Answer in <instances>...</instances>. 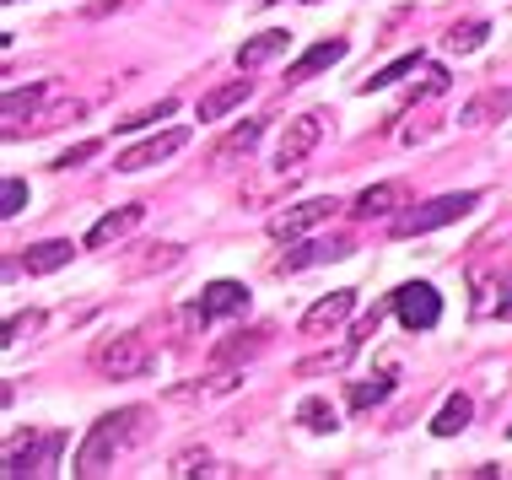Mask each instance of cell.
Segmentation results:
<instances>
[{"mask_svg": "<svg viewBox=\"0 0 512 480\" xmlns=\"http://www.w3.org/2000/svg\"><path fill=\"white\" fill-rule=\"evenodd\" d=\"M486 38H491V22H464V27H453V33H448V49L453 54H475Z\"/></svg>", "mask_w": 512, "mask_h": 480, "instance_id": "obj_26", "label": "cell"}, {"mask_svg": "<svg viewBox=\"0 0 512 480\" xmlns=\"http://www.w3.org/2000/svg\"><path fill=\"white\" fill-rule=\"evenodd\" d=\"M189 146V125H168V130H157V135H146L141 146H130V152H119L114 162V173H146V168H162L173 152H184Z\"/></svg>", "mask_w": 512, "mask_h": 480, "instance_id": "obj_7", "label": "cell"}, {"mask_svg": "<svg viewBox=\"0 0 512 480\" xmlns=\"http://www.w3.org/2000/svg\"><path fill=\"white\" fill-rule=\"evenodd\" d=\"M308 6H324V0H308Z\"/></svg>", "mask_w": 512, "mask_h": 480, "instance_id": "obj_36", "label": "cell"}, {"mask_svg": "<svg viewBox=\"0 0 512 480\" xmlns=\"http://www.w3.org/2000/svg\"><path fill=\"white\" fill-rule=\"evenodd\" d=\"M60 448H65V432H33L27 437H6V475L22 480V475H54L60 470Z\"/></svg>", "mask_w": 512, "mask_h": 480, "instance_id": "obj_4", "label": "cell"}, {"mask_svg": "<svg viewBox=\"0 0 512 480\" xmlns=\"http://www.w3.org/2000/svg\"><path fill=\"white\" fill-rule=\"evenodd\" d=\"M259 6H281V0H259Z\"/></svg>", "mask_w": 512, "mask_h": 480, "instance_id": "obj_35", "label": "cell"}, {"mask_svg": "<svg viewBox=\"0 0 512 480\" xmlns=\"http://www.w3.org/2000/svg\"><path fill=\"white\" fill-rule=\"evenodd\" d=\"M248 92H254V81H227V87L205 92V98H200V125H216V119H227L232 108L248 103Z\"/></svg>", "mask_w": 512, "mask_h": 480, "instance_id": "obj_18", "label": "cell"}, {"mask_svg": "<svg viewBox=\"0 0 512 480\" xmlns=\"http://www.w3.org/2000/svg\"><path fill=\"white\" fill-rule=\"evenodd\" d=\"M351 54V44L345 38H318L313 49H302L292 65H286V87H302V81H313L318 71H335V65Z\"/></svg>", "mask_w": 512, "mask_h": 480, "instance_id": "obj_11", "label": "cell"}, {"mask_svg": "<svg viewBox=\"0 0 512 480\" xmlns=\"http://www.w3.org/2000/svg\"><path fill=\"white\" fill-rule=\"evenodd\" d=\"M394 394V373H378V378H367V383H351L345 389V405L351 410H372V405H383Z\"/></svg>", "mask_w": 512, "mask_h": 480, "instance_id": "obj_22", "label": "cell"}, {"mask_svg": "<svg viewBox=\"0 0 512 480\" xmlns=\"http://www.w3.org/2000/svg\"><path fill=\"white\" fill-rule=\"evenodd\" d=\"M415 71H421V49H415V54H399L394 65L372 71L367 81H356V87H362V92H383V87H394V81H405V76H415Z\"/></svg>", "mask_w": 512, "mask_h": 480, "instance_id": "obj_23", "label": "cell"}, {"mask_svg": "<svg viewBox=\"0 0 512 480\" xmlns=\"http://www.w3.org/2000/svg\"><path fill=\"white\" fill-rule=\"evenodd\" d=\"M98 152H103L98 141H81V146H71V152H60V157H54V168H60V173H71V168H81V162H92Z\"/></svg>", "mask_w": 512, "mask_h": 480, "instance_id": "obj_30", "label": "cell"}, {"mask_svg": "<svg viewBox=\"0 0 512 480\" xmlns=\"http://www.w3.org/2000/svg\"><path fill=\"white\" fill-rule=\"evenodd\" d=\"M168 475H211V454H205V448H189V454H178L168 464Z\"/></svg>", "mask_w": 512, "mask_h": 480, "instance_id": "obj_29", "label": "cell"}, {"mask_svg": "<svg viewBox=\"0 0 512 480\" xmlns=\"http://www.w3.org/2000/svg\"><path fill=\"white\" fill-rule=\"evenodd\" d=\"M335 211H340V200H329V195H324V200H302V205H292V211H281V216H275V222H270V238H281V243H297L302 232L324 227Z\"/></svg>", "mask_w": 512, "mask_h": 480, "instance_id": "obj_9", "label": "cell"}, {"mask_svg": "<svg viewBox=\"0 0 512 480\" xmlns=\"http://www.w3.org/2000/svg\"><path fill=\"white\" fill-rule=\"evenodd\" d=\"M76 259V249L65 238H49V243H33V249H22V270L27 276H54V270H65Z\"/></svg>", "mask_w": 512, "mask_h": 480, "instance_id": "obj_17", "label": "cell"}, {"mask_svg": "<svg viewBox=\"0 0 512 480\" xmlns=\"http://www.w3.org/2000/svg\"><path fill=\"white\" fill-rule=\"evenodd\" d=\"M81 103H71L60 92V81H33V87H11L6 92V141H17V135H44L54 125H65V119H76Z\"/></svg>", "mask_w": 512, "mask_h": 480, "instance_id": "obj_2", "label": "cell"}, {"mask_svg": "<svg viewBox=\"0 0 512 480\" xmlns=\"http://www.w3.org/2000/svg\"><path fill=\"white\" fill-rule=\"evenodd\" d=\"M496 319H512V292H507V303H496Z\"/></svg>", "mask_w": 512, "mask_h": 480, "instance_id": "obj_34", "label": "cell"}, {"mask_svg": "<svg viewBox=\"0 0 512 480\" xmlns=\"http://www.w3.org/2000/svg\"><path fill=\"white\" fill-rule=\"evenodd\" d=\"M324 141V114H297L292 125L281 130V146H275V173H297L302 168V157L313 152V146Z\"/></svg>", "mask_w": 512, "mask_h": 480, "instance_id": "obj_8", "label": "cell"}, {"mask_svg": "<svg viewBox=\"0 0 512 480\" xmlns=\"http://www.w3.org/2000/svg\"><path fill=\"white\" fill-rule=\"evenodd\" d=\"M157 119H173V98H162L157 108H141V114H130V119H124V125H114V130H119V135H135V130H151Z\"/></svg>", "mask_w": 512, "mask_h": 480, "instance_id": "obj_27", "label": "cell"}, {"mask_svg": "<svg viewBox=\"0 0 512 480\" xmlns=\"http://www.w3.org/2000/svg\"><path fill=\"white\" fill-rule=\"evenodd\" d=\"M389 308L399 313V324H405L410 335H426V329H437V319H442V297H437L432 281H405V286H394Z\"/></svg>", "mask_w": 512, "mask_h": 480, "instance_id": "obj_6", "label": "cell"}, {"mask_svg": "<svg viewBox=\"0 0 512 480\" xmlns=\"http://www.w3.org/2000/svg\"><path fill=\"white\" fill-rule=\"evenodd\" d=\"M351 313H356V292H351V286H340V292H329L324 303H313L308 313H302V335H324V329L345 324Z\"/></svg>", "mask_w": 512, "mask_h": 480, "instance_id": "obj_13", "label": "cell"}, {"mask_svg": "<svg viewBox=\"0 0 512 480\" xmlns=\"http://www.w3.org/2000/svg\"><path fill=\"white\" fill-rule=\"evenodd\" d=\"M141 254H146V259H141V270H168L184 249H173V243H151V249H141Z\"/></svg>", "mask_w": 512, "mask_h": 480, "instance_id": "obj_31", "label": "cell"}, {"mask_svg": "<svg viewBox=\"0 0 512 480\" xmlns=\"http://www.w3.org/2000/svg\"><path fill=\"white\" fill-rule=\"evenodd\" d=\"M200 313L205 319H243L248 313V286L243 281H211L200 292Z\"/></svg>", "mask_w": 512, "mask_h": 480, "instance_id": "obj_12", "label": "cell"}, {"mask_svg": "<svg viewBox=\"0 0 512 480\" xmlns=\"http://www.w3.org/2000/svg\"><path fill=\"white\" fill-rule=\"evenodd\" d=\"M38 324H44V313H33V308H27V313H17V319L6 324V346H17V340H22V335H33Z\"/></svg>", "mask_w": 512, "mask_h": 480, "instance_id": "obj_32", "label": "cell"}, {"mask_svg": "<svg viewBox=\"0 0 512 480\" xmlns=\"http://www.w3.org/2000/svg\"><path fill=\"white\" fill-rule=\"evenodd\" d=\"M286 49H292V33H286V27H270V33L248 38V44L238 49V71H259V65L281 60Z\"/></svg>", "mask_w": 512, "mask_h": 480, "instance_id": "obj_15", "label": "cell"}, {"mask_svg": "<svg viewBox=\"0 0 512 480\" xmlns=\"http://www.w3.org/2000/svg\"><path fill=\"white\" fill-rule=\"evenodd\" d=\"M146 222V205H119V211H108L98 227L87 232V249H108V243H119V238H130L135 227Z\"/></svg>", "mask_w": 512, "mask_h": 480, "instance_id": "obj_14", "label": "cell"}, {"mask_svg": "<svg viewBox=\"0 0 512 480\" xmlns=\"http://www.w3.org/2000/svg\"><path fill=\"white\" fill-rule=\"evenodd\" d=\"M22 205H27V184L22 178H6V184H0V216H22Z\"/></svg>", "mask_w": 512, "mask_h": 480, "instance_id": "obj_28", "label": "cell"}, {"mask_svg": "<svg viewBox=\"0 0 512 480\" xmlns=\"http://www.w3.org/2000/svg\"><path fill=\"white\" fill-rule=\"evenodd\" d=\"M297 427L308 432H340V410L324 400V394H308V400L297 405Z\"/></svg>", "mask_w": 512, "mask_h": 480, "instance_id": "obj_21", "label": "cell"}, {"mask_svg": "<svg viewBox=\"0 0 512 480\" xmlns=\"http://www.w3.org/2000/svg\"><path fill=\"white\" fill-rule=\"evenodd\" d=\"M92 367H98L103 378H146L151 367H157V351H151V340L146 335H114V340H103L98 351H92Z\"/></svg>", "mask_w": 512, "mask_h": 480, "instance_id": "obj_5", "label": "cell"}, {"mask_svg": "<svg viewBox=\"0 0 512 480\" xmlns=\"http://www.w3.org/2000/svg\"><path fill=\"white\" fill-rule=\"evenodd\" d=\"M259 135H265V119H243V125H232L227 135H221V146L211 152V162L216 168H232L238 157H248L259 146Z\"/></svg>", "mask_w": 512, "mask_h": 480, "instance_id": "obj_16", "label": "cell"}, {"mask_svg": "<svg viewBox=\"0 0 512 480\" xmlns=\"http://www.w3.org/2000/svg\"><path fill=\"white\" fill-rule=\"evenodd\" d=\"M351 254V243L345 238H313V243H297L292 254H281L275 259V276H302V270H313V265H335V259Z\"/></svg>", "mask_w": 512, "mask_h": 480, "instance_id": "obj_10", "label": "cell"}, {"mask_svg": "<svg viewBox=\"0 0 512 480\" xmlns=\"http://www.w3.org/2000/svg\"><path fill=\"white\" fill-rule=\"evenodd\" d=\"M389 211H405V184H372L351 205V216H362V222H372V216H389Z\"/></svg>", "mask_w": 512, "mask_h": 480, "instance_id": "obj_19", "label": "cell"}, {"mask_svg": "<svg viewBox=\"0 0 512 480\" xmlns=\"http://www.w3.org/2000/svg\"><path fill=\"white\" fill-rule=\"evenodd\" d=\"M437 92H448V71H442V65H426V81H421V98H437Z\"/></svg>", "mask_w": 512, "mask_h": 480, "instance_id": "obj_33", "label": "cell"}, {"mask_svg": "<svg viewBox=\"0 0 512 480\" xmlns=\"http://www.w3.org/2000/svg\"><path fill=\"white\" fill-rule=\"evenodd\" d=\"M356 351H362V340H356V335H351V340H345V346H340V351H324V356H308V362H302V367H297V373H302V378H308V373H329V367H345V362H351V356H356Z\"/></svg>", "mask_w": 512, "mask_h": 480, "instance_id": "obj_25", "label": "cell"}, {"mask_svg": "<svg viewBox=\"0 0 512 480\" xmlns=\"http://www.w3.org/2000/svg\"><path fill=\"white\" fill-rule=\"evenodd\" d=\"M151 437V410L146 405H124V410H108L98 427L87 432V443H81L76 454V470L71 475H103L114 470L119 459H130L135 448H141Z\"/></svg>", "mask_w": 512, "mask_h": 480, "instance_id": "obj_1", "label": "cell"}, {"mask_svg": "<svg viewBox=\"0 0 512 480\" xmlns=\"http://www.w3.org/2000/svg\"><path fill=\"white\" fill-rule=\"evenodd\" d=\"M491 114H512V87H507V92H486V98H475V103H469L464 114H459V125H486Z\"/></svg>", "mask_w": 512, "mask_h": 480, "instance_id": "obj_24", "label": "cell"}, {"mask_svg": "<svg viewBox=\"0 0 512 480\" xmlns=\"http://www.w3.org/2000/svg\"><path fill=\"white\" fill-rule=\"evenodd\" d=\"M480 205L475 189H459V195H437V200H426V205H410L405 216H394V238H426V232H437V227H453V222H464L469 211Z\"/></svg>", "mask_w": 512, "mask_h": 480, "instance_id": "obj_3", "label": "cell"}, {"mask_svg": "<svg viewBox=\"0 0 512 480\" xmlns=\"http://www.w3.org/2000/svg\"><path fill=\"white\" fill-rule=\"evenodd\" d=\"M469 416H475V405H469V394H448L442 410L432 416V437H459L469 427Z\"/></svg>", "mask_w": 512, "mask_h": 480, "instance_id": "obj_20", "label": "cell"}]
</instances>
